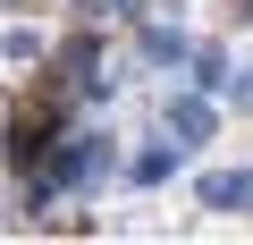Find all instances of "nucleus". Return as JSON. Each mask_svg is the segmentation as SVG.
Wrapping results in <instances>:
<instances>
[{"label":"nucleus","instance_id":"obj_7","mask_svg":"<svg viewBox=\"0 0 253 245\" xmlns=\"http://www.w3.org/2000/svg\"><path fill=\"white\" fill-rule=\"evenodd\" d=\"M236 93H245V110H253V68H245V76H236Z\"/></svg>","mask_w":253,"mask_h":245},{"label":"nucleus","instance_id":"obj_2","mask_svg":"<svg viewBox=\"0 0 253 245\" xmlns=\"http://www.w3.org/2000/svg\"><path fill=\"white\" fill-rule=\"evenodd\" d=\"M194 195H203V211H253V169H211Z\"/></svg>","mask_w":253,"mask_h":245},{"label":"nucleus","instance_id":"obj_1","mask_svg":"<svg viewBox=\"0 0 253 245\" xmlns=\"http://www.w3.org/2000/svg\"><path fill=\"white\" fill-rule=\"evenodd\" d=\"M101 161H110V144H101L93 127H76V136L51 144V169H42V178H51V186H84V178H101Z\"/></svg>","mask_w":253,"mask_h":245},{"label":"nucleus","instance_id":"obj_6","mask_svg":"<svg viewBox=\"0 0 253 245\" xmlns=\"http://www.w3.org/2000/svg\"><path fill=\"white\" fill-rule=\"evenodd\" d=\"M186 68H194V85H203V93H219V85H236V76H228V51H219V43H203V51H194Z\"/></svg>","mask_w":253,"mask_h":245},{"label":"nucleus","instance_id":"obj_4","mask_svg":"<svg viewBox=\"0 0 253 245\" xmlns=\"http://www.w3.org/2000/svg\"><path fill=\"white\" fill-rule=\"evenodd\" d=\"M177 152H186V144H144L135 161H126V178H135V186H161V178L177 169Z\"/></svg>","mask_w":253,"mask_h":245},{"label":"nucleus","instance_id":"obj_3","mask_svg":"<svg viewBox=\"0 0 253 245\" xmlns=\"http://www.w3.org/2000/svg\"><path fill=\"white\" fill-rule=\"evenodd\" d=\"M169 136H177V144H186V152H194V144H203V136H211V101H203V85H194V93H186V101H169Z\"/></svg>","mask_w":253,"mask_h":245},{"label":"nucleus","instance_id":"obj_5","mask_svg":"<svg viewBox=\"0 0 253 245\" xmlns=\"http://www.w3.org/2000/svg\"><path fill=\"white\" fill-rule=\"evenodd\" d=\"M144 59H152V68H177V59H194V43H186L177 26H144Z\"/></svg>","mask_w":253,"mask_h":245}]
</instances>
